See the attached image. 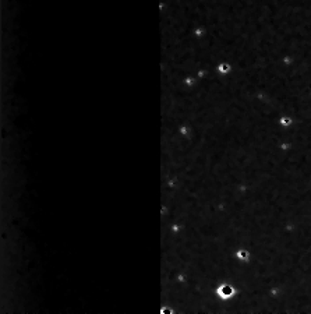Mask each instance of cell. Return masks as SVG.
Instances as JSON below:
<instances>
[{"instance_id": "1", "label": "cell", "mask_w": 311, "mask_h": 314, "mask_svg": "<svg viewBox=\"0 0 311 314\" xmlns=\"http://www.w3.org/2000/svg\"><path fill=\"white\" fill-rule=\"evenodd\" d=\"M216 293H218L222 299H229V297H232V296L236 293V289H235L230 283H222V285L218 288Z\"/></svg>"}, {"instance_id": "2", "label": "cell", "mask_w": 311, "mask_h": 314, "mask_svg": "<svg viewBox=\"0 0 311 314\" xmlns=\"http://www.w3.org/2000/svg\"><path fill=\"white\" fill-rule=\"evenodd\" d=\"M236 257L239 260L241 261H248L250 260V253H248V250H244V249H240L236 251Z\"/></svg>"}, {"instance_id": "3", "label": "cell", "mask_w": 311, "mask_h": 314, "mask_svg": "<svg viewBox=\"0 0 311 314\" xmlns=\"http://www.w3.org/2000/svg\"><path fill=\"white\" fill-rule=\"evenodd\" d=\"M219 70H221V71H223V73H226V71H229V70H230V66L229 64H221L219 66Z\"/></svg>"}, {"instance_id": "4", "label": "cell", "mask_w": 311, "mask_h": 314, "mask_svg": "<svg viewBox=\"0 0 311 314\" xmlns=\"http://www.w3.org/2000/svg\"><path fill=\"white\" fill-rule=\"evenodd\" d=\"M280 123H282L283 126H289L290 123H292V120H290L289 117H282V119H280Z\"/></svg>"}]
</instances>
